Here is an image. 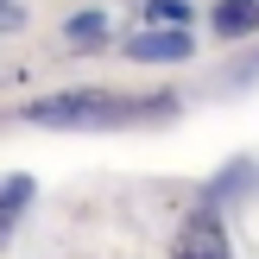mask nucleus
<instances>
[{"instance_id": "0eeeda50", "label": "nucleus", "mask_w": 259, "mask_h": 259, "mask_svg": "<svg viewBox=\"0 0 259 259\" xmlns=\"http://www.w3.org/2000/svg\"><path fill=\"white\" fill-rule=\"evenodd\" d=\"M184 19H190V0H152V7H146L152 32H184Z\"/></svg>"}, {"instance_id": "423d86ee", "label": "nucleus", "mask_w": 259, "mask_h": 259, "mask_svg": "<svg viewBox=\"0 0 259 259\" xmlns=\"http://www.w3.org/2000/svg\"><path fill=\"white\" fill-rule=\"evenodd\" d=\"M101 38H108V19H101V13H76V19L63 25V45L70 51H95Z\"/></svg>"}, {"instance_id": "6e6552de", "label": "nucleus", "mask_w": 259, "mask_h": 259, "mask_svg": "<svg viewBox=\"0 0 259 259\" xmlns=\"http://www.w3.org/2000/svg\"><path fill=\"white\" fill-rule=\"evenodd\" d=\"M19 25H25V13L13 7V0H0V32H19Z\"/></svg>"}, {"instance_id": "f03ea898", "label": "nucleus", "mask_w": 259, "mask_h": 259, "mask_svg": "<svg viewBox=\"0 0 259 259\" xmlns=\"http://www.w3.org/2000/svg\"><path fill=\"white\" fill-rule=\"evenodd\" d=\"M171 253L177 259H228V234H222V222H215L209 209H202V215H184Z\"/></svg>"}, {"instance_id": "f257e3e1", "label": "nucleus", "mask_w": 259, "mask_h": 259, "mask_svg": "<svg viewBox=\"0 0 259 259\" xmlns=\"http://www.w3.org/2000/svg\"><path fill=\"white\" fill-rule=\"evenodd\" d=\"M171 95H101V89H70V95H45L25 108L38 126H108V120H139V114H171Z\"/></svg>"}, {"instance_id": "20e7f679", "label": "nucleus", "mask_w": 259, "mask_h": 259, "mask_svg": "<svg viewBox=\"0 0 259 259\" xmlns=\"http://www.w3.org/2000/svg\"><path fill=\"white\" fill-rule=\"evenodd\" d=\"M259 32V0H222L215 7V38H253Z\"/></svg>"}, {"instance_id": "7ed1b4c3", "label": "nucleus", "mask_w": 259, "mask_h": 259, "mask_svg": "<svg viewBox=\"0 0 259 259\" xmlns=\"http://www.w3.org/2000/svg\"><path fill=\"white\" fill-rule=\"evenodd\" d=\"M126 51L146 57V63H184L190 57V32H133Z\"/></svg>"}, {"instance_id": "39448f33", "label": "nucleus", "mask_w": 259, "mask_h": 259, "mask_svg": "<svg viewBox=\"0 0 259 259\" xmlns=\"http://www.w3.org/2000/svg\"><path fill=\"white\" fill-rule=\"evenodd\" d=\"M25 209H32V177H7L0 184V247L13 240V228H19Z\"/></svg>"}]
</instances>
